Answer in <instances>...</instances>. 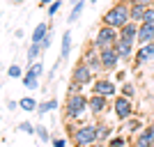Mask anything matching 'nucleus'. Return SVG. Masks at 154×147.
I'll return each instance as SVG.
<instances>
[{
	"mask_svg": "<svg viewBox=\"0 0 154 147\" xmlns=\"http://www.w3.org/2000/svg\"><path fill=\"white\" fill-rule=\"evenodd\" d=\"M101 21H103V26H110V28H115V30H122L129 21H131V5H127V2L113 5L108 12L103 14Z\"/></svg>",
	"mask_w": 154,
	"mask_h": 147,
	"instance_id": "obj_1",
	"label": "nucleus"
},
{
	"mask_svg": "<svg viewBox=\"0 0 154 147\" xmlns=\"http://www.w3.org/2000/svg\"><path fill=\"white\" fill-rule=\"evenodd\" d=\"M71 142L74 147H90L99 142V124H78L71 129Z\"/></svg>",
	"mask_w": 154,
	"mask_h": 147,
	"instance_id": "obj_2",
	"label": "nucleus"
},
{
	"mask_svg": "<svg viewBox=\"0 0 154 147\" xmlns=\"http://www.w3.org/2000/svg\"><path fill=\"white\" fill-rule=\"evenodd\" d=\"M64 113H67V120H83L85 113H90V99L78 92V94H69L67 96V103H64Z\"/></svg>",
	"mask_w": 154,
	"mask_h": 147,
	"instance_id": "obj_3",
	"label": "nucleus"
},
{
	"mask_svg": "<svg viewBox=\"0 0 154 147\" xmlns=\"http://www.w3.org/2000/svg\"><path fill=\"white\" fill-rule=\"evenodd\" d=\"M117 39H120V30H115V28H110V26H101L99 32H97V37H94V41H92V46L99 48V51H103V48H115Z\"/></svg>",
	"mask_w": 154,
	"mask_h": 147,
	"instance_id": "obj_4",
	"label": "nucleus"
},
{
	"mask_svg": "<svg viewBox=\"0 0 154 147\" xmlns=\"http://www.w3.org/2000/svg\"><path fill=\"white\" fill-rule=\"evenodd\" d=\"M113 113H115V117L120 122H127V120H131V117L136 115L131 99H127V96H122V94L115 96V101H113Z\"/></svg>",
	"mask_w": 154,
	"mask_h": 147,
	"instance_id": "obj_5",
	"label": "nucleus"
},
{
	"mask_svg": "<svg viewBox=\"0 0 154 147\" xmlns=\"http://www.w3.org/2000/svg\"><path fill=\"white\" fill-rule=\"evenodd\" d=\"M71 81L74 83H78V85H90L92 81H94V71L88 67L85 62H78L76 67H74V74H71Z\"/></svg>",
	"mask_w": 154,
	"mask_h": 147,
	"instance_id": "obj_6",
	"label": "nucleus"
},
{
	"mask_svg": "<svg viewBox=\"0 0 154 147\" xmlns=\"http://www.w3.org/2000/svg\"><path fill=\"white\" fill-rule=\"evenodd\" d=\"M99 58H101V67L108 69V71L117 69V64H120V60H122L115 48H103V51H99Z\"/></svg>",
	"mask_w": 154,
	"mask_h": 147,
	"instance_id": "obj_7",
	"label": "nucleus"
},
{
	"mask_svg": "<svg viewBox=\"0 0 154 147\" xmlns=\"http://www.w3.org/2000/svg\"><path fill=\"white\" fill-rule=\"evenodd\" d=\"M92 92H94V94L106 96V99H110V96H115V94H117V85L113 83V81H108V78H99V81H94V87H92Z\"/></svg>",
	"mask_w": 154,
	"mask_h": 147,
	"instance_id": "obj_8",
	"label": "nucleus"
},
{
	"mask_svg": "<svg viewBox=\"0 0 154 147\" xmlns=\"http://www.w3.org/2000/svg\"><path fill=\"white\" fill-rule=\"evenodd\" d=\"M134 46H136V39L120 37V39H117V44H115V51L120 53V58H122V60H134V55H136Z\"/></svg>",
	"mask_w": 154,
	"mask_h": 147,
	"instance_id": "obj_9",
	"label": "nucleus"
},
{
	"mask_svg": "<svg viewBox=\"0 0 154 147\" xmlns=\"http://www.w3.org/2000/svg\"><path fill=\"white\" fill-rule=\"evenodd\" d=\"M149 60H154V41H152V44L140 46V48L136 51V55H134V64H136V67H143V64L149 62Z\"/></svg>",
	"mask_w": 154,
	"mask_h": 147,
	"instance_id": "obj_10",
	"label": "nucleus"
},
{
	"mask_svg": "<svg viewBox=\"0 0 154 147\" xmlns=\"http://www.w3.org/2000/svg\"><path fill=\"white\" fill-rule=\"evenodd\" d=\"M154 140V127H145L140 133L134 136V147H152Z\"/></svg>",
	"mask_w": 154,
	"mask_h": 147,
	"instance_id": "obj_11",
	"label": "nucleus"
},
{
	"mask_svg": "<svg viewBox=\"0 0 154 147\" xmlns=\"http://www.w3.org/2000/svg\"><path fill=\"white\" fill-rule=\"evenodd\" d=\"M140 46L145 44H152L154 41V23H140V28H138V39H136Z\"/></svg>",
	"mask_w": 154,
	"mask_h": 147,
	"instance_id": "obj_12",
	"label": "nucleus"
},
{
	"mask_svg": "<svg viewBox=\"0 0 154 147\" xmlns=\"http://www.w3.org/2000/svg\"><path fill=\"white\" fill-rule=\"evenodd\" d=\"M83 62L88 64V67H90V69L94 71V74H97V71H101V69H103V67H101V58H99V48H94V46H92L90 51L85 53Z\"/></svg>",
	"mask_w": 154,
	"mask_h": 147,
	"instance_id": "obj_13",
	"label": "nucleus"
},
{
	"mask_svg": "<svg viewBox=\"0 0 154 147\" xmlns=\"http://www.w3.org/2000/svg\"><path fill=\"white\" fill-rule=\"evenodd\" d=\"M106 106H108V99L101 94H92L90 96V113L92 115H101L103 110H106Z\"/></svg>",
	"mask_w": 154,
	"mask_h": 147,
	"instance_id": "obj_14",
	"label": "nucleus"
},
{
	"mask_svg": "<svg viewBox=\"0 0 154 147\" xmlns=\"http://www.w3.org/2000/svg\"><path fill=\"white\" fill-rule=\"evenodd\" d=\"M138 23H136V21H129L127 26L122 28V30H120V37H127V39H138Z\"/></svg>",
	"mask_w": 154,
	"mask_h": 147,
	"instance_id": "obj_15",
	"label": "nucleus"
},
{
	"mask_svg": "<svg viewBox=\"0 0 154 147\" xmlns=\"http://www.w3.org/2000/svg\"><path fill=\"white\" fill-rule=\"evenodd\" d=\"M46 37H48V26H46V23H39V26L32 30V44H42Z\"/></svg>",
	"mask_w": 154,
	"mask_h": 147,
	"instance_id": "obj_16",
	"label": "nucleus"
},
{
	"mask_svg": "<svg viewBox=\"0 0 154 147\" xmlns=\"http://www.w3.org/2000/svg\"><path fill=\"white\" fill-rule=\"evenodd\" d=\"M124 129H127V131H129V133H140V131H143V129H145V127H143V122L140 120H138V117H131V120H127V127H124Z\"/></svg>",
	"mask_w": 154,
	"mask_h": 147,
	"instance_id": "obj_17",
	"label": "nucleus"
},
{
	"mask_svg": "<svg viewBox=\"0 0 154 147\" xmlns=\"http://www.w3.org/2000/svg\"><path fill=\"white\" fill-rule=\"evenodd\" d=\"M83 9H85V2H83V0H81V2H76V5L71 7V14H69V19H67V21H69V23H76V21L81 19Z\"/></svg>",
	"mask_w": 154,
	"mask_h": 147,
	"instance_id": "obj_18",
	"label": "nucleus"
},
{
	"mask_svg": "<svg viewBox=\"0 0 154 147\" xmlns=\"http://www.w3.org/2000/svg\"><path fill=\"white\" fill-rule=\"evenodd\" d=\"M145 12H147V7L145 5H131V21H140L143 23V16H145Z\"/></svg>",
	"mask_w": 154,
	"mask_h": 147,
	"instance_id": "obj_19",
	"label": "nucleus"
},
{
	"mask_svg": "<svg viewBox=\"0 0 154 147\" xmlns=\"http://www.w3.org/2000/svg\"><path fill=\"white\" fill-rule=\"evenodd\" d=\"M19 106H21V110H26V113H32V110H37V108H39V103L35 101L32 96H26V99H21Z\"/></svg>",
	"mask_w": 154,
	"mask_h": 147,
	"instance_id": "obj_20",
	"label": "nucleus"
},
{
	"mask_svg": "<svg viewBox=\"0 0 154 147\" xmlns=\"http://www.w3.org/2000/svg\"><path fill=\"white\" fill-rule=\"evenodd\" d=\"M42 71H44L42 62H32L30 67H28V71H26V78H37V81H39V76H42Z\"/></svg>",
	"mask_w": 154,
	"mask_h": 147,
	"instance_id": "obj_21",
	"label": "nucleus"
},
{
	"mask_svg": "<svg viewBox=\"0 0 154 147\" xmlns=\"http://www.w3.org/2000/svg\"><path fill=\"white\" fill-rule=\"evenodd\" d=\"M55 108H58V99H48V101H42V103H39L37 113H39V115H46L48 110H55Z\"/></svg>",
	"mask_w": 154,
	"mask_h": 147,
	"instance_id": "obj_22",
	"label": "nucleus"
},
{
	"mask_svg": "<svg viewBox=\"0 0 154 147\" xmlns=\"http://www.w3.org/2000/svg\"><path fill=\"white\" fill-rule=\"evenodd\" d=\"M42 51H44L42 44H30V48H28V60H30V62H37V58L42 55Z\"/></svg>",
	"mask_w": 154,
	"mask_h": 147,
	"instance_id": "obj_23",
	"label": "nucleus"
},
{
	"mask_svg": "<svg viewBox=\"0 0 154 147\" xmlns=\"http://www.w3.org/2000/svg\"><path fill=\"white\" fill-rule=\"evenodd\" d=\"M113 138V127L108 124H99V142H106Z\"/></svg>",
	"mask_w": 154,
	"mask_h": 147,
	"instance_id": "obj_24",
	"label": "nucleus"
},
{
	"mask_svg": "<svg viewBox=\"0 0 154 147\" xmlns=\"http://www.w3.org/2000/svg\"><path fill=\"white\" fill-rule=\"evenodd\" d=\"M69 53H71V32L67 30V32H64V37H62V58L67 60V58H69Z\"/></svg>",
	"mask_w": 154,
	"mask_h": 147,
	"instance_id": "obj_25",
	"label": "nucleus"
},
{
	"mask_svg": "<svg viewBox=\"0 0 154 147\" xmlns=\"http://www.w3.org/2000/svg\"><path fill=\"white\" fill-rule=\"evenodd\" d=\"M122 96H127V99H134L136 96V85L134 83H122Z\"/></svg>",
	"mask_w": 154,
	"mask_h": 147,
	"instance_id": "obj_26",
	"label": "nucleus"
},
{
	"mask_svg": "<svg viewBox=\"0 0 154 147\" xmlns=\"http://www.w3.org/2000/svg\"><path fill=\"white\" fill-rule=\"evenodd\" d=\"M35 136H37L42 142H48V140H51V133H48V129H46L44 124H37V133H35Z\"/></svg>",
	"mask_w": 154,
	"mask_h": 147,
	"instance_id": "obj_27",
	"label": "nucleus"
},
{
	"mask_svg": "<svg viewBox=\"0 0 154 147\" xmlns=\"http://www.w3.org/2000/svg\"><path fill=\"white\" fill-rule=\"evenodd\" d=\"M7 76H9V78H23L26 74L21 71V67H19V64H12V67L7 69Z\"/></svg>",
	"mask_w": 154,
	"mask_h": 147,
	"instance_id": "obj_28",
	"label": "nucleus"
},
{
	"mask_svg": "<svg viewBox=\"0 0 154 147\" xmlns=\"http://www.w3.org/2000/svg\"><path fill=\"white\" fill-rule=\"evenodd\" d=\"M106 145H108V147H127V140H124L122 136H113Z\"/></svg>",
	"mask_w": 154,
	"mask_h": 147,
	"instance_id": "obj_29",
	"label": "nucleus"
},
{
	"mask_svg": "<svg viewBox=\"0 0 154 147\" xmlns=\"http://www.w3.org/2000/svg\"><path fill=\"white\" fill-rule=\"evenodd\" d=\"M19 131H23V133H37V127H32L30 122H21Z\"/></svg>",
	"mask_w": 154,
	"mask_h": 147,
	"instance_id": "obj_30",
	"label": "nucleus"
},
{
	"mask_svg": "<svg viewBox=\"0 0 154 147\" xmlns=\"http://www.w3.org/2000/svg\"><path fill=\"white\" fill-rule=\"evenodd\" d=\"M21 81H23V85H26L28 90H37L39 87V81H37V78H26V76H23Z\"/></svg>",
	"mask_w": 154,
	"mask_h": 147,
	"instance_id": "obj_31",
	"label": "nucleus"
},
{
	"mask_svg": "<svg viewBox=\"0 0 154 147\" xmlns=\"http://www.w3.org/2000/svg\"><path fill=\"white\" fill-rule=\"evenodd\" d=\"M143 23H154V5L147 7V12H145V16H143Z\"/></svg>",
	"mask_w": 154,
	"mask_h": 147,
	"instance_id": "obj_32",
	"label": "nucleus"
},
{
	"mask_svg": "<svg viewBox=\"0 0 154 147\" xmlns=\"http://www.w3.org/2000/svg\"><path fill=\"white\" fill-rule=\"evenodd\" d=\"M60 5H62L60 0H55V2H51V5H48V16H55V12H58V9H60Z\"/></svg>",
	"mask_w": 154,
	"mask_h": 147,
	"instance_id": "obj_33",
	"label": "nucleus"
},
{
	"mask_svg": "<svg viewBox=\"0 0 154 147\" xmlns=\"http://www.w3.org/2000/svg\"><path fill=\"white\" fill-rule=\"evenodd\" d=\"M51 145L53 147H67V140H64V138H53Z\"/></svg>",
	"mask_w": 154,
	"mask_h": 147,
	"instance_id": "obj_34",
	"label": "nucleus"
},
{
	"mask_svg": "<svg viewBox=\"0 0 154 147\" xmlns=\"http://www.w3.org/2000/svg\"><path fill=\"white\" fill-rule=\"evenodd\" d=\"M131 5H145V7H149V5H154V0H131Z\"/></svg>",
	"mask_w": 154,
	"mask_h": 147,
	"instance_id": "obj_35",
	"label": "nucleus"
},
{
	"mask_svg": "<svg viewBox=\"0 0 154 147\" xmlns=\"http://www.w3.org/2000/svg\"><path fill=\"white\" fill-rule=\"evenodd\" d=\"M115 78L120 81V83H127V71H117V74H115Z\"/></svg>",
	"mask_w": 154,
	"mask_h": 147,
	"instance_id": "obj_36",
	"label": "nucleus"
},
{
	"mask_svg": "<svg viewBox=\"0 0 154 147\" xmlns=\"http://www.w3.org/2000/svg\"><path fill=\"white\" fill-rule=\"evenodd\" d=\"M16 108H21L19 101H7V110H16Z\"/></svg>",
	"mask_w": 154,
	"mask_h": 147,
	"instance_id": "obj_37",
	"label": "nucleus"
},
{
	"mask_svg": "<svg viewBox=\"0 0 154 147\" xmlns=\"http://www.w3.org/2000/svg\"><path fill=\"white\" fill-rule=\"evenodd\" d=\"M51 41H53V39H51V32H48V37H46L44 41H42V46H44V51L48 48V46H51Z\"/></svg>",
	"mask_w": 154,
	"mask_h": 147,
	"instance_id": "obj_38",
	"label": "nucleus"
},
{
	"mask_svg": "<svg viewBox=\"0 0 154 147\" xmlns=\"http://www.w3.org/2000/svg\"><path fill=\"white\" fill-rule=\"evenodd\" d=\"M51 2H55V0H39V5L46 7V5H51Z\"/></svg>",
	"mask_w": 154,
	"mask_h": 147,
	"instance_id": "obj_39",
	"label": "nucleus"
},
{
	"mask_svg": "<svg viewBox=\"0 0 154 147\" xmlns=\"http://www.w3.org/2000/svg\"><path fill=\"white\" fill-rule=\"evenodd\" d=\"M90 147H108V145H103V142H94V145H90Z\"/></svg>",
	"mask_w": 154,
	"mask_h": 147,
	"instance_id": "obj_40",
	"label": "nucleus"
},
{
	"mask_svg": "<svg viewBox=\"0 0 154 147\" xmlns=\"http://www.w3.org/2000/svg\"><path fill=\"white\" fill-rule=\"evenodd\" d=\"M69 2H71V5H76V2H81V0H69Z\"/></svg>",
	"mask_w": 154,
	"mask_h": 147,
	"instance_id": "obj_41",
	"label": "nucleus"
},
{
	"mask_svg": "<svg viewBox=\"0 0 154 147\" xmlns=\"http://www.w3.org/2000/svg\"><path fill=\"white\" fill-rule=\"evenodd\" d=\"M12 2H16V5H19V2H23V0H12Z\"/></svg>",
	"mask_w": 154,
	"mask_h": 147,
	"instance_id": "obj_42",
	"label": "nucleus"
},
{
	"mask_svg": "<svg viewBox=\"0 0 154 147\" xmlns=\"http://www.w3.org/2000/svg\"><path fill=\"white\" fill-rule=\"evenodd\" d=\"M90 2H97V0H90Z\"/></svg>",
	"mask_w": 154,
	"mask_h": 147,
	"instance_id": "obj_43",
	"label": "nucleus"
},
{
	"mask_svg": "<svg viewBox=\"0 0 154 147\" xmlns=\"http://www.w3.org/2000/svg\"><path fill=\"white\" fill-rule=\"evenodd\" d=\"M152 147H154V140H152Z\"/></svg>",
	"mask_w": 154,
	"mask_h": 147,
	"instance_id": "obj_44",
	"label": "nucleus"
}]
</instances>
